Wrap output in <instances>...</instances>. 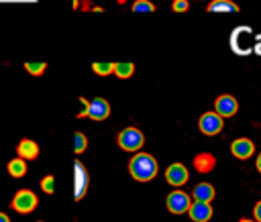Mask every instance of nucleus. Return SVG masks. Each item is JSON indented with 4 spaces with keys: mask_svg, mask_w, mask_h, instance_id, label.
Returning a JSON list of instances; mask_svg holds the SVG:
<instances>
[{
    "mask_svg": "<svg viewBox=\"0 0 261 222\" xmlns=\"http://www.w3.org/2000/svg\"><path fill=\"white\" fill-rule=\"evenodd\" d=\"M145 143V136L143 132L137 128V126H126L120 130L118 134V147L122 151H128V153H137Z\"/></svg>",
    "mask_w": 261,
    "mask_h": 222,
    "instance_id": "nucleus-3",
    "label": "nucleus"
},
{
    "mask_svg": "<svg viewBox=\"0 0 261 222\" xmlns=\"http://www.w3.org/2000/svg\"><path fill=\"white\" fill-rule=\"evenodd\" d=\"M86 147H88V138H86V134H84V132H75V134H73V151H75V155L84 153Z\"/></svg>",
    "mask_w": 261,
    "mask_h": 222,
    "instance_id": "nucleus-20",
    "label": "nucleus"
},
{
    "mask_svg": "<svg viewBox=\"0 0 261 222\" xmlns=\"http://www.w3.org/2000/svg\"><path fill=\"white\" fill-rule=\"evenodd\" d=\"M41 189L45 193H53L55 191V177L53 175H45L43 181H41Z\"/></svg>",
    "mask_w": 261,
    "mask_h": 222,
    "instance_id": "nucleus-22",
    "label": "nucleus"
},
{
    "mask_svg": "<svg viewBox=\"0 0 261 222\" xmlns=\"http://www.w3.org/2000/svg\"><path fill=\"white\" fill-rule=\"evenodd\" d=\"M198 126H200V130H202L204 134L214 136V134H218V132L222 130L224 122H222V116H220V114H216V112H204V114L200 116Z\"/></svg>",
    "mask_w": 261,
    "mask_h": 222,
    "instance_id": "nucleus-6",
    "label": "nucleus"
},
{
    "mask_svg": "<svg viewBox=\"0 0 261 222\" xmlns=\"http://www.w3.org/2000/svg\"><path fill=\"white\" fill-rule=\"evenodd\" d=\"M188 177H190V173H188V169H186L181 163H171V165L167 167V171H165V179H167L171 185H175V187L184 185V183L188 181Z\"/></svg>",
    "mask_w": 261,
    "mask_h": 222,
    "instance_id": "nucleus-10",
    "label": "nucleus"
},
{
    "mask_svg": "<svg viewBox=\"0 0 261 222\" xmlns=\"http://www.w3.org/2000/svg\"><path fill=\"white\" fill-rule=\"evenodd\" d=\"M157 161L153 155L149 153H135V157L128 163V173L137 179V181H151L157 175Z\"/></svg>",
    "mask_w": 261,
    "mask_h": 222,
    "instance_id": "nucleus-1",
    "label": "nucleus"
},
{
    "mask_svg": "<svg viewBox=\"0 0 261 222\" xmlns=\"http://www.w3.org/2000/svg\"><path fill=\"white\" fill-rule=\"evenodd\" d=\"M190 204H192L190 196L184 193V191H179V189H177V191H171V193L167 196V210H169L171 214H184V212H188Z\"/></svg>",
    "mask_w": 261,
    "mask_h": 222,
    "instance_id": "nucleus-7",
    "label": "nucleus"
},
{
    "mask_svg": "<svg viewBox=\"0 0 261 222\" xmlns=\"http://www.w3.org/2000/svg\"><path fill=\"white\" fill-rule=\"evenodd\" d=\"M133 12H155V4L149 0H135Z\"/></svg>",
    "mask_w": 261,
    "mask_h": 222,
    "instance_id": "nucleus-21",
    "label": "nucleus"
},
{
    "mask_svg": "<svg viewBox=\"0 0 261 222\" xmlns=\"http://www.w3.org/2000/svg\"><path fill=\"white\" fill-rule=\"evenodd\" d=\"M88 183H90L88 169H86L80 161H75V163H73V200H75V202H80V200L86 196Z\"/></svg>",
    "mask_w": 261,
    "mask_h": 222,
    "instance_id": "nucleus-5",
    "label": "nucleus"
},
{
    "mask_svg": "<svg viewBox=\"0 0 261 222\" xmlns=\"http://www.w3.org/2000/svg\"><path fill=\"white\" fill-rule=\"evenodd\" d=\"M188 8H190L188 0H173V10L175 12H186Z\"/></svg>",
    "mask_w": 261,
    "mask_h": 222,
    "instance_id": "nucleus-23",
    "label": "nucleus"
},
{
    "mask_svg": "<svg viewBox=\"0 0 261 222\" xmlns=\"http://www.w3.org/2000/svg\"><path fill=\"white\" fill-rule=\"evenodd\" d=\"M114 73L120 77V79H126L135 73V63H128V61H122V63H114Z\"/></svg>",
    "mask_w": 261,
    "mask_h": 222,
    "instance_id": "nucleus-16",
    "label": "nucleus"
},
{
    "mask_svg": "<svg viewBox=\"0 0 261 222\" xmlns=\"http://www.w3.org/2000/svg\"><path fill=\"white\" fill-rule=\"evenodd\" d=\"M24 69H27L31 75H43L45 69H47V63H45V61H27V63H24Z\"/></svg>",
    "mask_w": 261,
    "mask_h": 222,
    "instance_id": "nucleus-18",
    "label": "nucleus"
},
{
    "mask_svg": "<svg viewBox=\"0 0 261 222\" xmlns=\"http://www.w3.org/2000/svg\"><path fill=\"white\" fill-rule=\"evenodd\" d=\"M188 214H190V218L194 222H208L212 218V206H210V202H198V200H194L190 204V208H188Z\"/></svg>",
    "mask_w": 261,
    "mask_h": 222,
    "instance_id": "nucleus-9",
    "label": "nucleus"
},
{
    "mask_svg": "<svg viewBox=\"0 0 261 222\" xmlns=\"http://www.w3.org/2000/svg\"><path fill=\"white\" fill-rule=\"evenodd\" d=\"M92 71L96 75H110V73H114V63H110V61H96V63H92Z\"/></svg>",
    "mask_w": 261,
    "mask_h": 222,
    "instance_id": "nucleus-17",
    "label": "nucleus"
},
{
    "mask_svg": "<svg viewBox=\"0 0 261 222\" xmlns=\"http://www.w3.org/2000/svg\"><path fill=\"white\" fill-rule=\"evenodd\" d=\"M214 108H216V114H220L222 118H228V116H234V114H237L239 102H237V98H232V96H228V94H222V96L216 98Z\"/></svg>",
    "mask_w": 261,
    "mask_h": 222,
    "instance_id": "nucleus-8",
    "label": "nucleus"
},
{
    "mask_svg": "<svg viewBox=\"0 0 261 222\" xmlns=\"http://www.w3.org/2000/svg\"><path fill=\"white\" fill-rule=\"evenodd\" d=\"M39 222H43V220H39Z\"/></svg>",
    "mask_w": 261,
    "mask_h": 222,
    "instance_id": "nucleus-28",
    "label": "nucleus"
},
{
    "mask_svg": "<svg viewBox=\"0 0 261 222\" xmlns=\"http://www.w3.org/2000/svg\"><path fill=\"white\" fill-rule=\"evenodd\" d=\"M0 222H10V218H8L4 212H0Z\"/></svg>",
    "mask_w": 261,
    "mask_h": 222,
    "instance_id": "nucleus-25",
    "label": "nucleus"
},
{
    "mask_svg": "<svg viewBox=\"0 0 261 222\" xmlns=\"http://www.w3.org/2000/svg\"><path fill=\"white\" fill-rule=\"evenodd\" d=\"M8 173H10L12 177H22V175H27V161L20 159V157L8 161Z\"/></svg>",
    "mask_w": 261,
    "mask_h": 222,
    "instance_id": "nucleus-15",
    "label": "nucleus"
},
{
    "mask_svg": "<svg viewBox=\"0 0 261 222\" xmlns=\"http://www.w3.org/2000/svg\"><path fill=\"white\" fill-rule=\"evenodd\" d=\"M255 151V145L249 141V138H237L232 141L230 145V153L237 157V159H249Z\"/></svg>",
    "mask_w": 261,
    "mask_h": 222,
    "instance_id": "nucleus-11",
    "label": "nucleus"
},
{
    "mask_svg": "<svg viewBox=\"0 0 261 222\" xmlns=\"http://www.w3.org/2000/svg\"><path fill=\"white\" fill-rule=\"evenodd\" d=\"M208 12H239V6L230 0H212L208 4Z\"/></svg>",
    "mask_w": 261,
    "mask_h": 222,
    "instance_id": "nucleus-14",
    "label": "nucleus"
},
{
    "mask_svg": "<svg viewBox=\"0 0 261 222\" xmlns=\"http://www.w3.org/2000/svg\"><path fill=\"white\" fill-rule=\"evenodd\" d=\"M214 167V157L210 155H198L196 157V169L198 171H210Z\"/></svg>",
    "mask_w": 261,
    "mask_h": 222,
    "instance_id": "nucleus-19",
    "label": "nucleus"
},
{
    "mask_svg": "<svg viewBox=\"0 0 261 222\" xmlns=\"http://www.w3.org/2000/svg\"><path fill=\"white\" fill-rule=\"evenodd\" d=\"M257 169L261 171V153H259V157H257Z\"/></svg>",
    "mask_w": 261,
    "mask_h": 222,
    "instance_id": "nucleus-26",
    "label": "nucleus"
},
{
    "mask_svg": "<svg viewBox=\"0 0 261 222\" xmlns=\"http://www.w3.org/2000/svg\"><path fill=\"white\" fill-rule=\"evenodd\" d=\"M16 151H18V157L24 159V161H31V159H37L39 157V145L33 138H22L18 143Z\"/></svg>",
    "mask_w": 261,
    "mask_h": 222,
    "instance_id": "nucleus-12",
    "label": "nucleus"
},
{
    "mask_svg": "<svg viewBox=\"0 0 261 222\" xmlns=\"http://www.w3.org/2000/svg\"><path fill=\"white\" fill-rule=\"evenodd\" d=\"M37 204H39V198H37L35 191H31V189H18L14 193V198H12V202H10V208L14 212L29 214V212H33L37 208Z\"/></svg>",
    "mask_w": 261,
    "mask_h": 222,
    "instance_id": "nucleus-4",
    "label": "nucleus"
},
{
    "mask_svg": "<svg viewBox=\"0 0 261 222\" xmlns=\"http://www.w3.org/2000/svg\"><path fill=\"white\" fill-rule=\"evenodd\" d=\"M80 102L84 104V110L77 114V118L88 116L92 120H106L110 116V104L104 98H94L92 102H88L84 96H80Z\"/></svg>",
    "mask_w": 261,
    "mask_h": 222,
    "instance_id": "nucleus-2",
    "label": "nucleus"
},
{
    "mask_svg": "<svg viewBox=\"0 0 261 222\" xmlns=\"http://www.w3.org/2000/svg\"><path fill=\"white\" fill-rule=\"evenodd\" d=\"M192 196H194V200H198V202H212V198H214V187H212L210 183H198V185L194 187Z\"/></svg>",
    "mask_w": 261,
    "mask_h": 222,
    "instance_id": "nucleus-13",
    "label": "nucleus"
},
{
    "mask_svg": "<svg viewBox=\"0 0 261 222\" xmlns=\"http://www.w3.org/2000/svg\"><path fill=\"white\" fill-rule=\"evenodd\" d=\"M239 222H253V220H249V218H243V220H239Z\"/></svg>",
    "mask_w": 261,
    "mask_h": 222,
    "instance_id": "nucleus-27",
    "label": "nucleus"
},
{
    "mask_svg": "<svg viewBox=\"0 0 261 222\" xmlns=\"http://www.w3.org/2000/svg\"><path fill=\"white\" fill-rule=\"evenodd\" d=\"M253 214H255V220H257V222H261V202H257V204H255Z\"/></svg>",
    "mask_w": 261,
    "mask_h": 222,
    "instance_id": "nucleus-24",
    "label": "nucleus"
}]
</instances>
